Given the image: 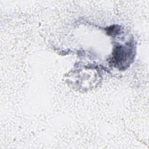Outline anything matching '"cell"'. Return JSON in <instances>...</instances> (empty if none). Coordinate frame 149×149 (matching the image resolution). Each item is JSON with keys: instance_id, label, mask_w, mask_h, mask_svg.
I'll list each match as a JSON object with an SVG mask.
<instances>
[{"instance_id": "6da1fadb", "label": "cell", "mask_w": 149, "mask_h": 149, "mask_svg": "<svg viewBox=\"0 0 149 149\" xmlns=\"http://www.w3.org/2000/svg\"><path fill=\"white\" fill-rule=\"evenodd\" d=\"M130 45L129 46H119L116 47V49L113 51V61L115 63V66H120V69L126 68V66H129L131 57L133 56L132 55Z\"/></svg>"}]
</instances>
